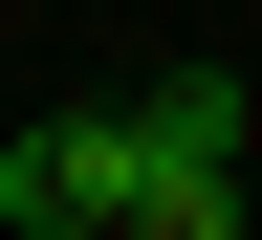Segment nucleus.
I'll return each instance as SVG.
<instances>
[{"label": "nucleus", "instance_id": "1", "mask_svg": "<svg viewBox=\"0 0 262 240\" xmlns=\"http://www.w3.org/2000/svg\"><path fill=\"white\" fill-rule=\"evenodd\" d=\"M131 197H153V131H131V110H44V131H0V219H22V240H110Z\"/></svg>", "mask_w": 262, "mask_h": 240}, {"label": "nucleus", "instance_id": "2", "mask_svg": "<svg viewBox=\"0 0 262 240\" xmlns=\"http://www.w3.org/2000/svg\"><path fill=\"white\" fill-rule=\"evenodd\" d=\"M153 131V175H241V66H175V88H131Z\"/></svg>", "mask_w": 262, "mask_h": 240}, {"label": "nucleus", "instance_id": "3", "mask_svg": "<svg viewBox=\"0 0 262 240\" xmlns=\"http://www.w3.org/2000/svg\"><path fill=\"white\" fill-rule=\"evenodd\" d=\"M110 240H241V175H153V197H131Z\"/></svg>", "mask_w": 262, "mask_h": 240}]
</instances>
